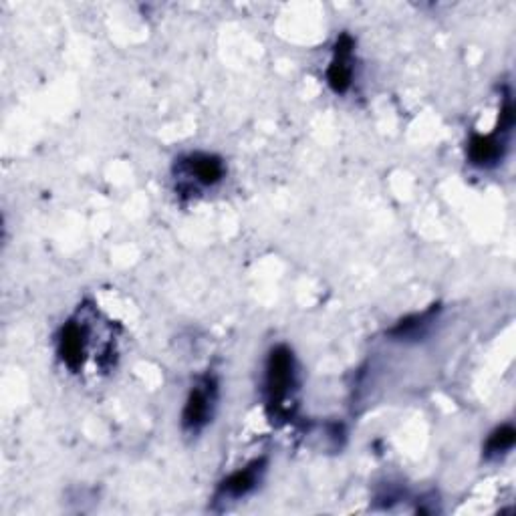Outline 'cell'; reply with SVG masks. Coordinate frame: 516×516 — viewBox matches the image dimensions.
<instances>
[{
    "label": "cell",
    "mask_w": 516,
    "mask_h": 516,
    "mask_svg": "<svg viewBox=\"0 0 516 516\" xmlns=\"http://www.w3.org/2000/svg\"><path fill=\"white\" fill-rule=\"evenodd\" d=\"M218 402V381L212 375H204L192 387L184 410H182V430L190 436L200 434L214 418Z\"/></svg>",
    "instance_id": "3957f363"
},
{
    "label": "cell",
    "mask_w": 516,
    "mask_h": 516,
    "mask_svg": "<svg viewBox=\"0 0 516 516\" xmlns=\"http://www.w3.org/2000/svg\"><path fill=\"white\" fill-rule=\"evenodd\" d=\"M180 176L190 178L196 186L212 188L220 184L226 176V166L222 158L214 154H190L180 160Z\"/></svg>",
    "instance_id": "8992f818"
},
{
    "label": "cell",
    "mask_w": 516,
    "mask_h": 516,
    "mask_svg": "<svg viewBox=\"0 0 516 516\" xmlns=\"http://www.w3.org/2000/svg\"><path fill=\"white\" fill-rule=\"evenodd\" d=\"M512 127H514V107H512L510 95H506L500 107L496 132L472 134L466 148L468 162L476 168H494L504 158L506 144H508L506 136L512 132Z\"/></svg>",
    "instance_id": "7a4b0ae2"
},
{
    "label": "cell",
    "mask_w": 516,
    "mask_h": 516,
    "mask_svg": "<svg viewBox=\"0 0 516 516\" xmlns=\"http://www.w3.org/2000/svg\"><path fill=\"white\" fill-rule=\"evenodd\" d=\"M297 383V359L293 349L287 345L273 347L265 365V402L273 418L291 414L289 400H293Z\"/></svg>",
    "instance_id": "6da1fadb"
},
{
    "label": "cell",
    "mask_w": 516,
    "mask_h": 516,
    "mask_svg": "<svg viewBox=\"0 0 516 516\" xmlns=\"http://www.w3.org/2000/svg\"><path fill=\"white\" fill-rule=\"evenodd\" d=\"M516 440V430L510 424L498 426L496 430L490 432L486 444H484V458L486 460H498L506 456L514 448Z\"/></svg>",
    "instance_id": "9c48e42d"
},
{
    "label": "cell",
    "mask_w": 516,
    "mask_h": 516,
    "mask_svg": "<svg viewBox=\"0 0 516 516\" xmlns=\"http://www.w3.org/2000/svg\"><path fill=\"white\" fill-rule=\"evenodd\" d=\"M438 313H440V307L432 305V307H428L422 313L410 315V317L398 321L390 329V337H394L398 341H420V339H424L428 335V331L436 323Z\"/></svg>",
    "instance_id": "ba28073f"
},
{
    "label": "cell",
    "mask_w": 516,
    "mask_h": 516,
    "mask_svg": "<svg viewBox=\"0 0 516 516\" xmlns=\"http://www.w3.org/2000/svg\"><path fill=\"white\" fill-rule=\"evenodd\" d=\"M355 41L349 33H341L333 45V57L327 67V85L333 93L345 95L355 75Z\"/></svg>",
    "instance_id": "277c9868"
},
{
    "label": "cell",
    "mask_w": 516,
    "mask_h": 516,
    "mask_svg": "<svg viewBox=\"0 0 516 516\" xmlns=\"http://www.w3.org/2000/svg\"><path fill=\"white\" fill-rule=\"evenodd\" d=\"M85 349H87V327L79 321H69L63 325L57 341V351L63 359V363L71 371H79L85 361Z\"/></svg>",
    "instance_id": "52a82bcc"
},
{
    "label": "cell",
    "mask_w": 516,
    "mask_h": 516,
    "mask_svg": "<svg viewBox=\"0 0 516 516\" xmlns=\"http://www.w3.org/2000/svg\"><path fill=\"white\" fill-rule=\"evenodd\" d=\"M265 472H267V460L265 458L252 460L250 464L232 472L228 478H224L218 484L216 500H238V498L248 496L258 484H261Z\"/></svg>",
    "instance_id": "5b68a950"
}]
</instances>
